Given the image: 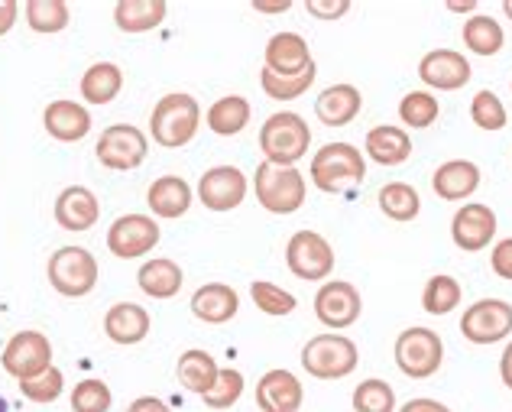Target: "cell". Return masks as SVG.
Listing matches in <instances>:
<instances>
[{
    "label": "cell",
    "mask_w": 512,
    "mask_h": 412,
    "mask_svg": "<svg viewBox=\"0 0 512 412\" xmlns=\"http://www.w3.org/2000/svg\"><path fill=\"white\" fill-rule=\"evenodd\" d=\"M396 412H451V406H444L438 400H431V396H415V400L402 403Z\"/></svg>",
    "instance_id": "bcb514c9"
},
{
    "label": "cell",
    "mask_w": 512,
    "mask_h": 412,
    "mask_svg": "<svg viewBox=\"0 0 512 412\" xmlns=\"http://www.w3.org/2000/svg\"><path fill=\"white\" fill-rule=\"evenodd\" d=\"M150 328H153V318L137 302H114L111 309L104 312V335L114 344H120V348H133V344L146 341Z\"/></svg>",
    "instance_id": "44dd1931"
},
{
    "label": "cell",
    "mask_w": 512,
    "mask_h": 412,
    "mask_svg": "<svg viewBox=\"0 0 512 412\" xmlns=\"http://www.w3.org/2000/svg\"><path fill=\"white\" fill-rule=\"evenodd\" d=\"M363 111V95L357 85L350 82H338L328 85L321 95L315 98V117L325 127H347L354 124Z\"/></svg>",
    "instance_id": "cb8c5ba5"
},
{
    "label": "cell",
    "mask_w": 512,
    "mask_h": 412,
    "mask_svg": "<svg viewBox=\"0 0 512 412\" xmlns=\"http://www.w3.org/2000/svg\"><path fill=\"white\" fill-rule=\"evenodd\" d=\"M46 276H49V286L59 292L65 299H85L94 292L101 279L98 270V260L91 257V250L85 247H59L56 254L49 257L46 263Z\"/></svg>",
    "instance_id": "8992f818"
},
{
    "label": "cell",
    "mask_w": 512,
    "mask_h": 412,
    "mask_svg": "<svg viewBox=\"0 0 512 412\" xmlns=\"http://www.w3.org/2000/svg\"><path fill=\"white\" fill-rule=\"evenodd\" d=\"M302 370L308 377L315 380H344L357 370L360 364V348L354 338L347 335H338V331H331V335H315L302 344Z\"/></svg>",
    "instance_id": "5b68a950"
},
{
    "label": "cell",
    "mask_w": 512,
    "mask_h": 412,
    "mask_svg": "<svg viewBox=\"0 0 512 412\" xmlns=\"http://www.w3.org/2000/svg\"><path fill=\"white\" fill-rule=\"evenodd\" d=\"M43 127L52 140L78 143L91 134V111L85 108V104L69 101V98L49 101V108L43 111Z\"/></svg>",
    "instance_id": "7402d4cb"
},
{
    "label": "cell",
    "mask_w": 512,
    "mask_h": 412,
    "mask_svg": "<svg viewBox=\"0 0 512 412\" xmlns=\"http://www.w3.org/2000/svg\"><path fill=\"white\" fill-rule=\"evenodd\" d=\"M159 241H163V228L153 215H120L107 228V250L117 260H137L153 254Z\"/></svg>",
    "instance_id": "7c38bea8"
},
{
    "label": "cell",
    "mask_w": 512,
    "mask_h": 412,
    "mask_svg": "<svg viewBox=\"0 0 512 412\" xmlns=\"http://www.w3.org/2000/svg\"><path fill=\"white\" fill-rule=\"evenodd\" d=\"M308 179H312L318 192L338 195L350 189V185L367 179V156H363L360 146L354 143H344V140L325 143L312 156V163H308Z\"/></svg>",
    "instance_id": "6da1fadb"
},
{
    "label": "cell",
    "mask_w": 512,
    "mask_h": 412,
    "mask_svg": "<svg viewBox=\"0 0 512 412\" xmlns=\"http://www.w3.org/2000/svg\"><path fill=\"white\" fill-rule=\"evenodd\" d=\"M509 91H512V82H509Z\"/></svg>",
    "instance_id": "db71d44e"
},
{
    "label": "cell",
    "mask_w": 512,
    "mask_h": 412,
    "mask_svg": "<svg viewBox=\"0 0 512 412\" xmlns=\"http://www.w3.org/2000/svg\"><path fill=\"white\" fill-rule=\"evenodd\" d=\"M201 127V104L185 95V91H169L156 101L150 114V137L163 150H182L195 137Z\"/></svg>",
    "instance_id": "7a4b0ae2"
},
{
    "label": "cell",
    "mask_w": 512,
    "mask_h": 412,
    "mask_svg": "<svg viewBox=\"0 0 512 412\" xmlns=\"http://www.w3.org/2000/svg\"><path fill=\"white\" fill-rule=\"evenodd\" d=\"M363 315V296L354 283L344 279H328L315 292V318L328 331H347L350 325H357Z\"/></svg>",
    "instance_id": "4fadbf2b"
},
{
    "label": "cell",
    "mask_w": 512,
    "mask_h": 412,
    "mask_svg": "<svg viewBox=\"0 0 512 412\" xmlns=\"http://www.w3.org/2000/svg\"><path fill=\"white\" fill-rule=\"evenodd\" d=\"M250 185H253V195H256V202H260V208L282 218L295 215V211L305 205V195H308V179L295 166L260 163Z\"/></svg>",
    "instance_id": "277c9868"
},
{
    "label": "cell",
    "mask_w": 512,
    "mask_h": 412,
    "mask_svg": "<svg viewBox=\"0 0 512 412\" xmlns=\"http://www.w3.org/2000/svg\"><path fill=\"white\" fill-rule=\"evenodd\" d=\"M127 412H172L159 396H137L130 406H127Z\"/></svg>",
    "instance_id": "681fc988"
},
{
    "label": "cell",
    "mask_w": 512,
    "mask_h": 412,
    "mask_svg": "<svg viewBox=\"0 0 512 412\" xmlns=\"http://www.w3.org/2000/svg\"><path fill=\"white\" fill-rule=\"evenodd\" d=\"M250 192V179L237 166H211L205 176L198 179V198L208 211H234L244 205Z\"/></svg>",
    "instance_id": "9a60e30c"
},
{
    "label": "cell",
    "mask_w": 512,
    "mask_h": 412,
    "mask_svg": "<svg viewBox=\"0 0 512 412\" xmlns=\"http://www.w3.org/2000/svg\"><path fill=\"white\" fill-rule=\"evenodd\" d=\"M461 335L470 344H500L512 335V302L506 299H477L461 315Z\"/></svg>",
    "instance_id": "8fae6325"
},
{
    "label": "cell",
    "mask_w": 512,
    "mask_h": 412,
    "mask_svg": "<svg viewBox=\"0 0 512 412\" xmlns=\"http://www.w3.org/2000/svg\"><path fill=\"white\" fill-rule=\"evenodd\" d=\"M114 393L104 380H82L72 390V412H111Z\"/></svg>",
    "instance_id": "7bdbcfd3"
},
{
    "label": "cell",
    "mask_w": 512,
    "mask_h": 412,
    "mask_svg": "<svg viewBox=\"0 0 512 412\" xmlns=\"http://www.w3.org/2000/svg\"><path fill=\"white\" fill-rule=\"evenodd\" d=\"M250 7L256 13H266V17H276V13H289L295 4H292V0H253Z\"/></svg>",
    "instance_id": "c3c4849f"
},
{
    "label": "cell",
    "mask_w": 512,
    "mask_h": 412,
    "mask_svg": "<svg viewBox=\"0 0 512 412\" xmlns=\"http://www.w3.org/2000/svg\"><path fill=\"white\" fill-rule=\"evenodd\" d=\"M490 270L493 276L512 283V237H503V241H496L490 247Z\"/></svg>",
    "instance_id": "f6af8a7d"
},
{
    "label": "cell",
    "mask_w": 512,
    "mask_h": 412,
    "mask_svg": "<svg viewBox=\"0 0 512 412\" xmlns=\"http://www.w3.org/2000/svg\"><path fill=\"white\" fill-rule=\"evenodd\" d=\"M396 367L409 380H428L435 377L444 364V341L435 328L412 325L406 331H399V338L393 344Z\"/></svg>",
    "instance_id": "52a82bcc"
},
{
    "label": "cell",
    "mask_w": 512,
    "mask_h": 412,
    "mask_svg": "<svg viewBox=\"0 0 512 412\" xmlns=\"http://www.w3.org/2000/svg\"><path fill=\"white\" fill-rule=\"evenodd\" d=\"M166 13H169L166 0H120V4H114V23L120 33L140 36L163 26Z\"/></svg>",
    "instance_id": "83f0119b"
},
{
    "label": "cell",
    "mask_w": 512,
    "mask_h": 412,
    "mask_svg": "<svg viewBox=\"0 0 512 412\" xmlns=\"http://www.w3.org/2000/svg\"><path fill=\"white\" fill-rule=\"evenodd\" d=\"M496 231H500L496 211L483 202H467L451 218V241L461 254H480V250H487L496 241Z\"/></svg>",
    "instance_id": "5bb4252c"
},
{
    "label": "cell",
    "mask_w": 512,
    "mask_h": 412,
    "mask_svg": "<svg viewBox=\"0 0 512 412\" xmlns=\"http://www.w3.org/2000/svg\"><path fill=\"white\" fill-rule=\"evenodd\" d=\"M363 156L373 159L376 166H402L412 156V137L406 127L376 124L367 130L363 140Z\"/></svg>",
    "instance_id": "d4e9b609"
},
{
    "label": "cell",
    "mask_w": 512,
    "mask_h": 412,
    "mask_svg": "<svg viewBox=\"0 0 512 412\" xmlns=\"http://www.w3.org/2000/svg\"><path fill=\"white\" fill-rule=\"evenodd\" d=\"M221 374V364L214 361V357L208 351L201 348H188L179 354V364H175V377H179V383L195 396H205L214 380H218Z\"/></svg>",
    "instance_id": "f546056e"
},
{
    "label": "cell",
    "mask_w": 512,
    "mask_h": 412,
    "mask_svg": "<svg viewBox=\"0 0 512 412\" xmlns=\"http://www.w3.org/2000/svg\"><path fill=\"white\" fill-rule=\"evenodd\" d=\"M312 146V130L308 121L295 111H276L269 114L260 127V153L263 163L273 166H295L299 159L308 156Z\"/></svg>",
    "instance_id": "3957f363"
},
{
    "label": "cell",
    "mask_w": 512,
    "mask_h": 412,
    "mask_svg": "<svg viewBox=\"0 0 512 412\" xmlns=\"http://www.w3.org/2000/svg\"><path fill=\"white\" fill-rule=\"evenodd\" d=\"M441 117V101L431 95V91H409L406 98L399 101V121L402 127L412 130H428Z\"/></svg>",
    "instance_id": "8d00e7d4"
},
{
    "label": "cell",
    "mask_w": 512,
    "mask_h": 412,
    "mask_svg": "<svg viewBox=\"0 0 512 412\" xmlns=\"http://www.w3.org/2000/svg\"><path fill=\"white\" fill-rule=\"evenodd\" d=\"M376 205L380 211L396 224H409L422 215V195L409 182H389L376 192Z\"/></svg>",
    "instance_id": "d6a6232c"
},
{
    "label": "cell",
    "mask_w": 512,
    "mask_h": 412,
    "mask_svg": "<svg viewBox=\"0 0 512 412\" xmlns=\"http://www.w3.org/2000/svg\"><path fill=\"white\" fill-rule=\"evenodd\" d=\"M26 26L39 36H56L72 23V7L65 0H26Z\"/></svg>",
    "instance_id": "836d02e7"
},
{
    "label": "cell",
    "mask_w": 512,
    "mask_h": 412,
    "mask_svg": "<svg viewBox=\"0 0 512 412\" xmlns=\"http://www.w3.org/2000/svg\"><path fill=\"white\" fill-rule=\"evenodd\" d=\"M334 247L318 231H295L286 244V267L305 283H328L334 273Z\"/></svg>",
    "instance_id": "ba28073f"
},
{
    "label": "cell",
    "mask_w": 512,
    "mask_h": 412,
    "mask_svg": "<svg viewBox=\"0 0 512 412\" xmlns=\"http://www.w3.org/2000/svg\"><path fill=\"white\" fill-rule=\"evenodd\" d=\"M182 283H185V273H182L179 263L169 260V257H153L137 270L140 292H143V296H150V299H159V302L179 296Z\"/></svg>",
    "instance_id": "4316f807"
},
{
    "label": "cell",
    "mask_w": 512,
    "mask_h": 412,
    "mask_svg": "<svg viewBox=\"0 0 512 412\" xmlns=\"http://www.w3.org/2000/svg\"><path fill=\"white\" fill-rule=\"evenodd\" d=\"M500 380H503L506 390H512V338L506 341L503 357H500Z\"/></svg>",
    "instance_id": "f907efd6"
},
{
    "label": "cell",
    "mask_w": 512,
    "mask_h": 412,
    "mask_svg": "<svg viewBox=\"0 0 512 412\" xmlns=\"http://www.w3.org/2000/svg\"><path fill=\"white\" fill-rule=\"evenodd\" d=\"M244 387H247V380H244V374H240L237 367H221L214 387L201 396V400H205V406L214 409V412H231L240 396H244Z\"/></svg>",
    "instance_id": "ab89813d"
},
{
    "label": "cell",
    "mask_w": 512,
    "mask_h": 412,
    "mask_svg": "<svg viewBox=\"0 0 512 412\" xmlns=\"http://www.w3.org/2000/svg\"><path fill=\"white\" fill-rule=\"evenodd\" d=\"M52 215H56V224L62 231L82 234V231H91L94 224H98L101 202H98V195L88 189V185H69V189L59 192Z\"/></svg>",
    "instance_id": "d6986e66"
},
{
    "label": "cell",
    "mask_w": 512,
    "mask_h": 412,
    "mask_svg": "<svg viewBox=\"0 0 512 412\" xmlns=\"http://www.w3.org/2000/svg\"><path fill=\"white\" fill-rule=\"evenodd\" d=\"M470 121L480 130H487V134H496V130H503L509 124L506 104L496 98L490 88H483L474 95V101H470Z\"/></svg>",
    "instance_id": "60d3db41"
},
{
    "label": "cell",
    "mask_w": 512,
    "mask_h": 412,
    "mask_svg": "<svg viewBox=\"0 0 512 412\" xmlns=\"http://www.w3.org/2000/svg\"><path fill=\"white\" fill-rule=\"evenodd\" d=\"M350 406H354V412H396L399 409L396 390L380 377L360 380L354 387V396H350Z\"/></svg>",
    "instance_id": "74e56055"
},
{
    "label": "cell",
    "mask_w": 512,
    "mask_h": 412,
    "mask_svg": "<svg viewBox=\"0 0 512 412\" xmlns=\"http://www.w3.org/2000/svg\"><path fill=\"white\" fill-rule=\"evenodd\" d=\"M503 13L512 20V0H503Z\"/></svg>",
    "instance_id": "f5cc1de1"
},
{
    "label": "cell",
    "mask_w": 512,
    "mask_h": 412,
    "mask_svg": "<svg viewBox=\"0 0 512 412\" xmlns=\"http://www.w3.org/2000/svg\"><path fill=\"white\" fill-rule=\"evenodd\" d=\"M188 309L205 325H227L240 312V296H237V289L227 283H205L192 292Z\"/></svg>",
    "instance_id": "603a6c76"
},
{
    "label": "cell",
    "mask_w": 512,
    "mask_h": 412,
    "mask_svg": "<svg viewBox=\"0 0 512 412\" xmlns=\"http://www.w3.org/2000/svg\"><path fill=\"white\" fill-rule=\"evenodd\" d=\"M20 20V4L17 0H0V36H7Z\"/></svg>",
    "instance_id": "7dc6e473"
},
{
    "label": "cell",
    "mask_w": 512,
    "mask_h": 412,
    "mask_svg": "<svg viewBox=\"0 0 512 412\" xmlns=\"http://www.w3.org/2000/svg\"><path fill=\"white\" fill-rule=\"evenodd\" d=\"M419 78L431 91H461L474 72L464 52L457 49H431L419 62Z\"/></svg>",
    "instance_id": "e0dca14e"
},
{
    "label": "cell",
    "mask_w": 512,
    "mask_h": 412,
    "mask_svg": "<svg viewBox=\"0 0 512 412\" xmlns=\"http://www.w3.org/2000/svg\"><path fill=\"white\" fill-rule=\"evenodd\" d=\"M62 390H65V374L62 370L52 364L46 374H39V377H33V380H23L20 383V396L23 400H30V403H36V406H49V403H56L59 396H62Z\"/></svg>",
    "instance_id": "b9f144b4"
},
{
    "label": "cell",
    "mask_w": 512,
    "mask_h": 412,
    "mask_svg": "<svg viewBox=\"0 0 512 412\" xmlns=\"http://www.w3.org/2000/svg\"><path fill=\"white\" fill-rule=\"evenodd\" d=\"M94 156H98V163L104 169L133 172L146 163V156H150V137L133 124H111L101 130Z\"/></svg>",
    "instance_id": "9c48e42d"
},
{
    "label": "cell",
    "mask_w": 512,
    "mask_h": 412,
    "mask_svg": "<svg viewBox=\"0 0 512 412\" xmlns=\"http://www.w3.org/2000/svg\"><path fill=\"white\" fill-rule=\"evenodd\" d=\"M305 10L308 17H315L321 23H338L350 13V0H308Z\"/></svg>",
    "instance_id": "ee69618b"
},
{
    "label": "cell",
    "mask_w": 512,
    "mask_h": 412,
    "mask_svg": "<svg viewBox=\"0 0 512 412\" xmlns=\"http://www.w3.org/2000/svg\"><path fill=\"white\" fill-rule=\"evenodd\" d=\"M483 172L474 159H448L431 176V189L441 202H470L480 189Z\"/></svg>",
    "instance_id": "ffe728a7"
},
{
    "label": "cell",
    "mask_w": 512,
    "mask_h": 412,
    "mask_svg": "<svg viewBox=\"0 0 512 412\" xmlns=\"http://www.w3.org/2000/svg\"><path fill=\"white\" fill-rule=\"evenodd\" d=\"M315 78H318V65H312V69L302 75H273V72L260 69V88L269 101H295V98L308 95V88L315 85Z\"/></svg>",
    "instance_id": "d590c367"
},
{
    "label": "cell",
    "mask_w": 512,
    "mask_h": 412,
    "mask_svg": "<svg viewBox=\"0 0 512 412\" xmlns=\"http://www.w3.org/2000/svg\"><path fill=\"white\" fill-rule=\"evenodd\" d=\"M78 91H82V101L104 108V104H111L124 91V69L117 62H94L85 69Z\"/></svg>",
    "instance_id": "4dcf8cb0"
},
{
    "label": "cell",
    "mask_w": 512,
    "mask_h": 412,
    "mask_svg": "<svg viewBox=\"0 0 512 412\" xmlns=\"http://www.w3.org/2000/svg\"><path fill=\"white\" fill-rule=\"evenodd\" d=\"M250 296H253L256 309H260L263 315H269V318H286V315H292L295 309H299V299H295L289 289L269 283V279H253Z\"/></svg>",
    "instance_id": "f35d334b"
},
{
    "label": "cell",
    "mask_w": 512,
    "mask_h": 412,
    "mask_svg": "<svg viewBox=\"0 0 512 412\" xmlns=\"http://www.w3.org/2000/svg\"><path fill=\"white\" fill-rule=\"evenodd\" d=\"M461 299H464V289L448 273L431 276L425 283V289H422V309L428 315H451L457 305H461Z\"/></svg>",
    "instance_id": "e575fe53"
},
{
    "label": "cell",
    "mask_w": 512,
    "mask_h": 412,
    "mask_svg": "<svg viewBox=\"0 0 512 412\" xmlns=\"http://www.w3.org/2000/svg\"><path fill=\"white\" fill-rule=\"evenodd\" d=\"M195 202V192L182 176H159L150 192H146V205H150L153 218H163V221H175L188 215V208Z\"/></svg>",
    "instance_id": "484cf974"
},
{
    "label": "cell",
    "mask_w": 512,
    "mask_h": 412,
    "mask_svg": "<svg viewBox=\"0 0 512 412\" xmlns=\"http://www.w3.org/2000/svg\"><path fill=\"white\" fill-rule=\"evenodd\" d=\"M461 36H464V46L474 52V56H483V59L496 56V52L506 46L503 23H496L490 13H474V17H467L461 26Z\"/></svg>",
    "instance_id": "1f68e13d"
},
{
    "label": "cell",
    "mask_w": 512,
    "mask_h": 412,
    "mask_svg": "<svg viewBox=\"0 0 512 412\" xmlns=\"http://www.w3.org/2000/svg\"><path fill=\"white\" fill-rule=\"evenodd\" d=\"M444 7H448L451 13H464V17H474V13H480L477 0H464V4H454V0H451V4H444Z\"/></svg>",
    "instance_id": "816d5d0a"
},
{
    "label": "cell",
    "mask_w": 512,
    "mask_h": 412,
    "mask_svg": "<svg viewBox=\"0 0 512 412\" xmlns=\"http://www.w3.org/2000/svg\"><path fill=\"white\" fill-rule=\"evenodd\" d=\"M0 367L17 383L46 374L52 367V341L43 331H33V328L17 331V335L4 344V351H0Z\"/></svg>",
    "instance_id": "30bf717a"
},
{
    "label": "cell",
    "mask_w": 512,
    "mask_h": 412,
    "mask_svg": "<svg viewBox=\"0 0 512 412\" xmlns=\"http://www.w3.org/2000/svg\"><path fill=\"white\" fill-rule=\"evenodd\" d=\"M256 406L260 412H302L305 387L286 367H273L256 380Z\"/></svg>",
    "instance_id": "2e32d148"
},
{
    "label": "cell",
    "mask_w": 512,
    "mask_h": 412,
    "mask_svg": "<svg viewBox=\"0 0 512 412\" xmlns=\"http://www.w3.org/2000/svg\"><path fill=\"white\" fill-rule=\"evenodd\" d=\"M250 117H253V108L244 95H224L205 111V124L211 134H218V137H237L250 127Z\"/></svg>",
    "instance_id": "f1b7e54d"
},
{
    "label": "cell",
    "mask_w": 512,
    "mask_h": 412,
    "mask_svg": "<svg viewBox=\"0 0 512 412\" xmlns=\"http://www.w3.org/2000/svg\"><path fill=\"white\" fill-rule=\"evenodd\" d=\"M315 65L302 33H273L263 49V69L273 75H302Z\"/></svg>",
    "instance_id": "ac0fdd59"
}]
</instances>
